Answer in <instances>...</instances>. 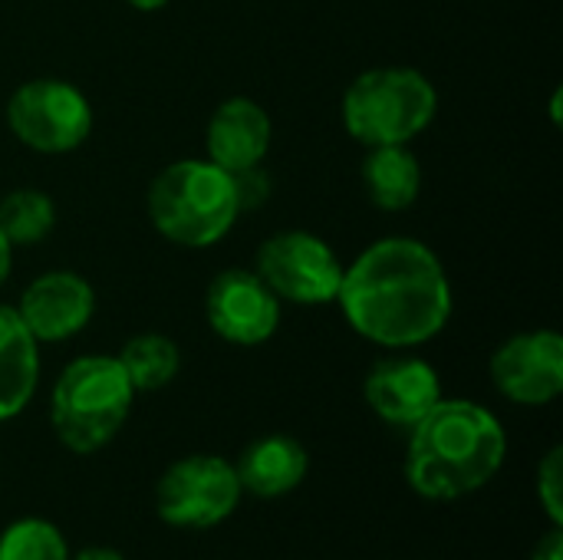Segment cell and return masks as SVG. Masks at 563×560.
<instances>
[{
	"label": "cell",
	"instance_id": "obj_7",
	"mask_svg": "<svg viewBox=\"0 0 563 560\" xmlns=\"http://www.w3.org/2000/svg\"><path fill=\"white\" fill-rule=\"evenodd\" d=\"M10 132L33 152L63 155L79 149L92 132V106L66 79H30L7 102Z\"/></svg>",
	"mask_w": 563,
	"mask_h": 560
},
{
	"label": "cell",
	"instance_id": "obj_17",
	"mask_svg": "<svg viewBox=\"0 0 563 560\" xmlns=\"http://www.w3.org/2000/svg\"><path fill=\"white\" fill-rule=\"evenodd\" d=\"M132 383L135 393H155L162 386H168L178 370H181V350L175 340L162 337V333H139L132 337L122 353L115 356Z\"/></svg>",
	"mask_w": 563,
	"mask_h": 560
},
{
	"label": "cell",
	"instance_id": "obj_2",
	"mask_svg": "<svg viewBox=\"0 0 563 560\" xmlns=\"http://www.w3.org/2000/svg\"><path fill=\"white\" fill-rule=\"evenodd\" d=\"M508 436L498 416L472 399H439L412 429L406 479L426 502H459L505 465Z\"/></svg>",
	"mask_w": 563,
	"mask_h": 560
},
{
	"label": "cell",
	"instance_id": "obj_6",
	"mask_svg": "<svg viewBox=\"0 0 563 560\" xmlns=\"http://www.w3.org/2000/svg\"><path fill=\"white\" fill-rule=\"evenodd\" d=\"M241 482L234 462L221 455H188L168 465L155 485V512L165 525L205 531L224 525L241 505Z\"/></svg>",
	"mask_w": 563,
	"mask_h": 560
},
{
	"label": "cell",
	"instance_id": "obj_5",
	"mask_svg": "<svg viewBox=\"0 0 563 560\" xmlns=\"http://www.w3.org/2000/svg\"><path fill=\"white\" fill-rule=\"evenodd\" d=\"M439 112V92L412 66H376L360 73L343 92V129L373 145H409L432 125Z\"/></svg>",
	"mask_w": 563,
	"mask_h": 560
},
{
	"label": "cell",
	"instance_id": "obj_14",
	"mask_svg": "<svg viewBox=\"0 0 563 560\" xmlns=\"http://www.w3.org/2000/svg\"><path fill=\"white\" fill-rule=\"evenodd\" d=\"M310 469L307 449L294 436H261L234 462L238 482L254 498H284L290 495Z\"/></svg>",
	"mask_w": 563,
	"mask_h": 560
},
{
	"label": "cell",
	"instance_id": "obj_1",
	"mask_svg": "<svg viewBox=\"0 0 563 560\" xmlns=\"http://www.w3.org/2000/svg\"><path fill=\"white\" fill-rule=\"evenodd\" d=\"M336 304L363 340L406 350L445 330L452 317V284L429 244L416 238H383L343 267Z\"/></svg>",
	"mask_w": 563,
	"mask_h": 560
},
{
	"label": "cell",
	"instance_id": "obj_18",
	"mask_svg": "<svg viewBox=\"0 0 563 560\" xmlns=\"http://www.w3.org/2000/svg\"><path fill=\"white\" fill-rule=\"evenodd\" d=\"M56 228V205L46 191L16 188L0 198V234L10 248L43 244Z\"/></svg>",
	"mask_w": 563,
	"mask_h": 560
},
{
	"label": "cell",
	"instance_id": "obj_8",
	"mask_svg": "<svg viewBox=\"0 0 563 560\" xmlns=\"http://www.w3.org/2000/svg\"><path fill=\"white\" fill-rule=\"evenodd\" d=\"M254 274L277 300L320 307L336 300L343 264L323 238L310 231H277L257 248Z\"/></svg>",
	"mask_w": 563,
	"mask_h": 560
},
{
	"label": "cell",
	"instance_id": "obj_20",
	"mask_svg": "<svg viewBox=\"0 0 563 560\" xmlns=\"http://www.w3.org/2000/svg\"><path fill=\"white\" fill-rule=\"evenodd\" d=\"M538 498L551 525L563 528V449L554 446L538 465Z\"/></svg>",
	"mask_w": 563,
	"mask_h": 560
},
{
	"label": "cell",
	"instance_id": "obj_15",
	"mask_svg": "<svg viewBox=\"0 0 563 560\" xmlns=\"http://www.w3.org/2000/svg\"><path fill=\"white\" fill-rule=\"evenodd\" d=\"M40 383V350L13 307H0V422L20 416Z\"/></svg>",
	"mask_w": 563,
	"mask_h": 560
},
{
	"label": "cell",
	"instance_id": "obj_19",
	"mask_svg": "<svg viewBox=\"0 0 563 560\" xmlns=\"http://www.w3.org/2000/svg\"><path fill=\"white\" fill-rule=\"evenodd\" d=\"M0 560H69V548L53 521L20 518L0 535Z\"/></svg>",
	"mask_w": 563,
	"mask_h": 560
},
{
	"label": "cell",
	"instance_id": "obj_16",
	"mask_svg": "<svg viewBox=\"0 0 563 560\" xmlns=\"http://www.w3.org/2000/svg\"><path fill=\"white\" fill-rule=\"evenodd\" d=\"M363 188L383 211H406L422 191V165L409 145H373L363 158Z\"/></svg>",
	"mask_w": 563,
	"mask_h": 560
},
{
	"label": "cell",
	"instance_id": "obj_10",
	"mask_svg": "<svg viewBox=\"0 0 563 560\" xmlns=\"http://www.w3.org/2000/svg\"><path fill=\"white\" fill-rule=\"evenodd\" d=\"M495 389L518 406H548L563 393V337L531 330L505 340L492 356Z\"/></svg>",
	"mask_w": 563,
	"mask_h": 560
},
{
	"label": "cell",
	"instance_id": "obj_24",
	"mask_svg": "<svg viewBox=\"0 0 563 560\" xmlns=\"http://www.w3.org/2000/svg\"><path fill=\"white\" fill-rule=\"evenodd\" d=\"M69 560H125L119 551H112V548H86V551H79L76 558Z\"/></svg>",
	"mask_w": 563,
	"mask_h": 560
},
{
	"label": "cell",
	"instance_id": "obj_23",
	"mask_svg": "<svg viewBox=\"0 0 563 560\" xmlns=\"http://www.w3.org/2000/svg\"><path fill=\"white\" fill-rule=\"evenodd\" d=\"M10 267H13V248H10V241L0 234V287H3L7 277H10Z\"/></svg>",
	"mask_w": 563,
	"mask_h": 560
},
{
	"label": "cell",
	"instance_id": "obj_21",
	"mask_svg": "<svg viewBox=\"0 0 563 560\" xmlns=\"http://www.w3.org/2000/svg\"><path fill=\"white\" fill-rule=\"evenodd\" d=\"M231 182H234V195H238V208L241 211H254V208H261L271 198V178H267V172L261 165L234 172Z\"/></svg>",
	"mask_w": 563,
	"mask_h": 560
},
{
	"label": "cell",
	"instance_id": "obj_3",
	"mask_svg": "<svg viewBox=\"0 0 563 560\" xmlns=\"http://www.w3.org/2000/svg\"><path fill=\"white\" fill-rule=\"evenodd\" d=\"M132 399L135 389L115 356H79L53 383L49 426L69 452L92 455L119 436Z\"/></svg>",
	"mask_w": 563,
	"mask_h": 560
},
{
	"label": "cell",
	"instance_id": "obj_22",
	"mask_svg": "<svg viewBox=\"0 0 563 560\" xmlns=\"http://www.w3.org/2000/svg\"><path fill=\"white\" fill-rule=\"evenodd\" d=\"M531 560H563V528L551 525V531L538 541Z\"/></svg>",
	"mask_w": 563,
	"mask_h": 560
},
{
	"label": "cell",
	"instance_id": "obj_11",
	"mask_svg": "<svg viewBox=\"0 0 563 560\" xmlns=\"http://www.w3.org/2000/svg\"><path fill=\"white\" fill-rule=\"evenodd\" d=\"M36 343H63L89 327L96 314V290L76 271L40 274L13 307Z\"/></svg>",
	"mask_w": 563,
	"mask_h": 560
},
{
	"label": "cell",
	"instance_id": "obj_4",
	"mask_svg": "<svg viewBox=\"0 0 563 560\" xmlns=\"http://www.w3.org/2000/svg\"><path fill=\"white\" fill-rule=\"evenodd\" d=\"M234 182L224 168L201 158L172 162L148 185V218L178 248H211L238 221Z\"/></svg>",
	"mask_w": 563,
	"mask_h": 560
},
{
	"label": "cell",
	"instance_id": "obj_25",
	"mask_svg": "<svg viewBox=\"0 0 563 560\" xmlns=\"http://www.w3.org/2000/svg\"><path fill=\"white\" fill-rule=\"evenodd\" d=\"M129 7H135V10H145V13H152V10H162L168 0H125Z\"/></svg>",
	"mask_w": 563,
	"mask_h": 560
},
{
	"label": "cell",
	"instance_id": "obj_9",
	"mask_svg": "<svg viewBox=\"0 0 563 560\" xmlns=\"http://www.w3.org/2000/svg\"><path fill=\"white\" fill-rule=\"evenodd\" d=\"M205 317L221 340L234 347H257L277 333L280 300L254 271L228 267L205 294Z\"/></svg>",
	"mask_w": 563,
	"mask_h": 560
},
{
	"label": "cell",
	"instance_id": "obj_12",
	"mask_svg": "<svg viewBox=\"0 0 563 560\" xmlns=\"http://www.w3.org/2000/svg\"><path fill=\"white\" fill-rule=\"evenodd\" d=\"M363 396L383 422L412 429L442 399V380L419 356H386L366 373Z\"/></svg>",
	"mask_w": 563,
	"mask_h": 560
},
{
	"label": "cell",
	"instance_id": "obj_13",
	"mask_svg": "<svg viewBox=\"0 0 563 560\" xmlns=\"http://www.w3.org/2000/svg\"><path fill=\"white\" fill-rule=\"evenodd\" d=\"M271 135H274V125L261 102L247 96L224 99L211 112V122H208V135H205L208 162H214L228 175L241 168H254L264 162L271 149Z\"/></svg>",
	"mask_w": 563,
	"mask_h": 560
}]
</instances>
